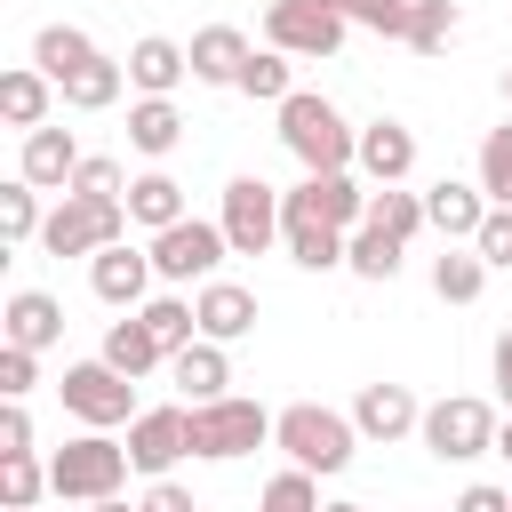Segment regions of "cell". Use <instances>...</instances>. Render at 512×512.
Masks as SVG:
<instances>
[{
  "instance_id": "1",
  "label": "cell",
  "mask_w": 512,
  "mask_h": 512,
  "mask_svg": "<svg viewBox=\"0 0 512 512\" xmlns=\"http://www.w3.org/2000/svg\"><path fill=\"white\" fill-rule=\"evenodd\" d=\"M280 144L304 160V176H328V168H352L360 160V128H344V112L312 88H296L280 104Z\"/></svg>"
},
{
  "instance_id": "2",
  "label": "cell",
  "mask_w": 512,
  "mask_h": 512,
  "mask_svg": "<svg viewBox=\"0 0 512 512\" xmlns=\"http://www.w3.org/2000/svg\"><path fill=\"white\" fill-rule=\"evenodd\" d=\"M272 440H280L288 464H304V472H344L352 448H360V424L336 416V408H320V400H296V408L272 416Z\"/></svg>"
},
{
  "instance_id": "3",
  "label": "cell",
  "mask_w": 512,
  "mask_h": 512,
  "mask_svg": "<svg viewBox=\"0 0 512 512\" xmlns=\"http://www.w3.org/2000/svg\"><path fill=\"white\" fill-rule=\"evenodd\" d=\"M128 472H136V456H128L120 440L80 432V440H64V448L48 456V496H64V504H96V496H120Z\"/></svg>"
},
{
  "instance_id": "4",
  "label": "cell",
  "mask_w": 512,
  "mask_h": 512,
  "mask_svg": "<svg viewBox=\"0 0 512 512\" xmlns=\"http://www.w3.org/2000/svg\"><path fill=\"white\" fill-rule=\"evenodd\" d=\"M112 240H128V200H80V192H64L48 208V224H40L48 256H96Z\"/></svg>"
},
{
  "instance_id": "5",
  "label": "cell",
  "mask_w": 512,
  "mask_h": 512,
  "mask_svg": "<svg viewBox=\"0 0 512 512\" xmlns=\"http://www.w3.org/2000/svg\"><path fill=\"white\" fill-rule=\"evenodd\" d=\"M64 408L88 424V432H112V424H136L144 408H136V376H120L112 360H80V368H64Z\"/></svg>"
},
{
  "instance_id": "6",
  "label": "cell",
  "mask_w": 512,
  "mask_h": 512,
  "mask_svg": "<svg viewBox=\"0 0 512 512\" xmlns=\"http://www.w3.org/2000/svg\"><path fill=\"white\" fill-rule=\"evenodd\" d=\"M416 432H424V448H432L440 464H472V456L496 448V408L472 400V392H456V400H432Z\"/></svg>"
},
{
  "instance_id": "7",
  "label": "cell",
  "mask_w": 512,
  "mask_h": 512,
  "mask_svg": "<svg viewBox=\"0 0 512 512\" xmlns=\"http://www.w3.org/2000/svg\"><path fill=\"white\" fill-rule=\"evenodd\" d=\"M272 440V416L256 408V400H192V456H248V448H264Z\"/></svg>"
},
{
  "instance_id": "8",
  "label": "cell",
  "mask_w": 512,
  "mask_h": 512,
  "mask_svg": "<svg viewBox=\"0 0 512 512\" xmlns=\"http://www.w3.org/2000/svg\"><path fill=\"white\" fill-rule=\"evenodd\" d=\"M224 240H232V256H264L272 240H280V192L264 184V176H232L224 184Z\"/></svg>"
},
{
  "instance_id": "9",
  "label": "cell",
  "mask_w": 512,
  "mask_h": 512,
  "mask_svg": "<svg viewBox=\"0 0 512 512\" xmlns=\"http://www.w3.org/2000/svg\"><path fill=\"white\" fill-rule=\"evenodd\" d=\"M224 256H232L224 224H200V216H184V224L152 232V272H160V280H216V264H224Z\"/></svg>"
},
{
  "instance_id": "10",
  "label": "cell",
  "mask_w": 512,
  "mask_h": 512,
  "mask_svg": "<svg viewBox=\"0 0 512 512\" xmlns=\"http://www.w3.org/2000/svg\"><path fill=\"white\" fill-rule=\"evenodd\" d=\"M344 24L352 16H336L328 0H272L264 8V40L288 48V56H336L344 48Z\"/></svg>"
},
{
  "instance_id": "11",
  "label": "cell",
  "mask_w": 512,
  "mask_h": 512,
  "mask_svg": "<svg viewBox=\"0 0 512 512\" xmlns=\"http://www.w3.org/2000/svg\"><path fill=\"white\" fill-rule=\"evenodd\" d=\"M280 240H288V256H296L304 272H336L352 232H344V224H328L304 192H280Z\"/></svg>"
},
{
  "instance_id": "12",
  "label": "cell",
  "mask_w": 512,
  "mask_h": 512,
  "mask_svg": "<svg viewBox=\"0 0 512 512\" xmlns=\"http://www.w3.org/2000/svg\"><path fill=\"white\" fill-rule=\"evenodd\" d=\"M160 272H152V248H128V240H112V248H96L88 256V288L112 304V312H128V304H144V288H152Z\"/></svg>"
},
{
  "instance_id": "13",
  "label": "cell",
  "mask_w": 512,
  "mask_h": 512,
  "mask_svg": "<svg viewBox=\"0 0 512 512\" xmlns=\"http://www.w3.org/2000/svg\"><path fill=\"white\" fill-rule=\"evenodd\" d=\"M128 456H136V472L160 480L176 456H192V408H144L128 424Z\"/></svg>"
},
{
  "instance_id": "14",
  "label": "cell",
  "mask_w": 512,
  "mask_h": 512,
  "mask_svg": "<svg viewBox=\"0 0 512 512\" xmlns=\"http://www.w3.org/2000/svg\"><path fill=\"white\" fill-rule=\"evenodd\" d=\"M80 160H88V152L72 144V128H24V160H16V176L40 184V192H56V184H72Z\"/></svg>"
},
{
  "instance_id": "15",
  "label": "cell",
  "mask_w": 512,
  "mask_h": 512,
  "mask_svg": "<svg viewBox=\"0 0 512 512\" xmlns=\"http://www.w3.org/2000/svg\"><path fill=\"white\" fill-rule=\"evenodd\" d=\"M488 208H496V200H488L480 184H448V176H440V184L424 192V224H432L440 240H472V232L488 224Z\"/></svg>"
},
{
  "instance_id": "16",
  "label": "cell",
  "mask_w": 512,
  "mask_h": 512,
  "mask_svg": "<svg viewBox=\"0 0 512 512\" xmlns=\"http://www.w3.org/2000/svg\"><path fill=\"white\" fill-rule=\"evenodd\" d=\"M192 312H200V336H216V344H240V336L256 328V296H248L240 280H200Z\"/></svg>"
},
{
  "instance_id": "17",
  "label": "cell",
  "mask_w": 512,
  "mask_h": 512,
  "mask_svg": "<svg viewBox=\"0 0 512 512\" xmlns=\"http://www.w3.org/2000/svg\"><path fill=\"white\" fill-rule=\"evenodd\" d=\"M352 424H360L368 440H400V432H416V424H424V408H416V392H408V384H360Z\"/></svg>"
},
{
  "instance_id": "18",
  "label": "cell",
  "mask_w": 512,
  "mask_h": 512,
  "mask_svg": "<svg viewBox=\"0 0 512 512\" xmlns=\"http://www.w3.org/2000/svg\"><path fill=\"white\" fill-rule=\"evenodd\" d=\"M368 184H400L408 168H416V136L400 128V120H368L360 128V160H352Z\"/></svg>"
},
{
  "instance_id": "19",
  "label": "cell",
  "mask_w": 512,
  "mask_h": 512,
  "mask_svg": "<svg viewBox=\"0 0 512 512\" xmlns=\"http://www.w3.org/2000/svg\"><path fill=\"white\" fill-rule=\"evenodd\" d=\"M0 328H8V344L48 352V344L64 336V304H56L48 288H16V296H8V312H0Z\"/></svg>"
},
{
  "instance_id": "20",
  "label": "cell",
  "mask_w": 512,
  "mask_h": 512,
  "mask_svg": "<svg viewBox=\"0 0 512 512\" xmlns=\"http://www.w3.org/2000/svg\"><path fill=\"white\" fill-rule=\"evenodd\" d=\"M168 376H176V392H184V400H224L232 360H224V344H216V336H192L184 352H168Z\"/></svg>"
},
{
  "instance_id": "21",
  "label": "cell",
  "mask_w": 512,
  "mask_h": 512,
  "mask_svg": "<svg viewBox=\"0 0 512 512\" xmlns=\"http://www.w3.org/2000/svg\"><path fill=\"white\" fill-rule=\"evenodd\" d=\"M248 56H256V48H248L232 24H208V32H192V80H208V88H240Z\"/></svg>"
},
{
  "instance_id": "22",
  "label": "cell",
  "mask_w": 512,
  "mask_h": 512,
  "mask_svg": "<svg viewBox=\"0 0 512 512\" xmlns=\"http://www.w3.org/2000/svg\"><path fill=\"white\" fill-rule=\"evenodd\" d=\"M184 72H192V48H176V40H160V32H144V40L128 48V80H136L144 96H168Z\"/></svg>"
},
{
  "instance_id": "23",
  "label": "cell",
  "mask_w": 512,
  "mask_h": 512,
  "mask_svg": "<svg viewBox=\"0 0 512 512\" xmlns=\"http://www.w3.org/2000/svg\"><path fill=\"white\" fill-rule=\"evenodd\" d=\"M128 224H144V232H168V224H184V184H176L168 168H152V176H128Z\"/></svg>"
},
{
  "instance_id": "24",
  "label": "cell",
  "mask_w": 512,
  "mask_h": 512,
  "mask_svg": "<svg viewBox=\"0 0 512 512\" xmlns=\"http://www.w3.org/2000/svg\"><path fill=\"white\" fill-rule=\"evenodd\" d=\"M296 192H304V200H312V208H320L328 224H344V232H360V224H368V192H360V176H352V168H328V176H304Z\"/></svg>"
},
{
  "instance_id": "25",
  "label": "cell",
  "mask_w": 512,
  "mask_h": 512,
  "mask_svg": "<svg viewBox=\"0 0 512 512\" xmlns=\"http://www.w3.org/2000/svg\"><path fill=\"white\" fill-rule=\"evenodd\" d=\"M96 56H104V48H96V40L80 32V24H40V40H32V64H40V72H48L56 88H64V80H72L80 64H96Z\"/></svg>"
},
{
  "instance_id": "26",
  "label": "cell",
  "mask_w": 512,
  "mask_h": 512,
  "mask_svg": "<svg viewBox=\"0 0 512 512\" xmlns=\"http://www.w3.org/2000/svg\"><path fill=\"white\" fill-rule=\"evenodd\" d=\"M48 72L40 64H16V72H0V120L8 128H48Z\"/></svg>"
},
{
  "instance_id": "27",
  "label": "cell",
  "mask_w": 512,
  "mask_h": 512,
  "mask_svg": "<svg viewBox=\"0 0 512 512\" xmlns=\"http://www.w3.org/2000/svg\"><path fill=\"white\" fill-rule=\"evenodd\" d=\"M104 360H112L120 376H152V368H168V344H160V336L144 328V312H136V320H112V328H104Z\"/></svg>"
},
{
  "instance_id": "28",
  "label": "cell",
  "mask_w": 512,
  "mask_h": 512,
  "mask_svg": "<svg viewBox=\"0 0 512 512\" xmlns=\"http://www.w3.org/2000/svg\"><path fill=\"white\" fill-rule=\"evenodd\" d=\"M176 136H184V112H176L168 96H136V104H128V144H136L144 160L176 152Z\"/></svg>"
},
{
  "instance_id": "29",
  "label": "cell",
  "mask_w": 512,
  "mask_h": 512,
  "mask_svg": "<svg viewBox=\"0 0 512 512\" xmlns=\"http://www.w3.org/2000/svg\"><path fill=\"white\" fill-rule=\"evenodd\" d=\"M480 288H488V256H480L472 240H448V256L432 264V296H440V304H472Z\"/></svg>"
},
{
  "instance_id": "30",
  "label": "cell",
  "mask_w": 512,
  "mask_h": 512,
  "mask_svg": "<svg viewBox=\"0 0 512 512\" xmlns=\"http://www.w3.org/2000/svg\"><path fill=\"white\" fill-rule=\"evenodd\" d=\"M400 248H408V240H392L384 224H360V232L344 240V272H360V280H392V272H400Z\"/></svg>"
},
{
  "instance_id": "31",
  "label": "cell",
  "mask_w": 512,
  "mask_h": 512,
  "mask_svg": "<svg viewBox=\"0 0 512 512\" xmlns=\"http://www.w3.org/2000/svg\"><path fill=\"white\" fill-rule=\"evenodd\" d=\"M120 80H128V72H120L112 56H96V64H80V72L64 80V104H72V112H104V104H120Z\"/></svg>"
},
{
  "instance_id": "32",
  "label": "cell",
  "mask_w": 512,
  "mask_h": 512,
  "mask_svg": "<svg viewBox=\"0 0 512 512\" xmlns=\"http://www.w3.org/2000/svg\"><path fill=\"white\" fill-rule=\"evenodd\" d=\"M40 224H48V216H40V184H24V176L0 184V240L24 248V240H40Z\"/></svg>"
},
{
  "instance_id": "33",
  "label": "cell",
  "mask_w": 512,
  "mask_h": 512,
  "mask_svg": "<svg viewBox=\"0 0 512 512\" xmlns=\"http://www.w3.org/2000/svg\"><path fill=\"white\" fill-rule=\"evenodd\" d=\"M368 224H384L392 240H416V232H424V192L376 184V192H368Z\"/></svg>"
},
{
  "instance_id": "34",
  "label": "cell",
  "mask_w": 512,
  "mask_h": 512,
  "mask_svg": "<svg viewBox=\"0 0 512 512\" xmlns=\"http://www.w3.org/2000/svg\"><path fill=\"white\" fill-rule=\"evenodd\" d=\"M288 64H296L288 48H256V56H248V72H240V96H264V104H288V96H296V88H288Z\"/></svg>"
},
{
  "instance_id": "35",
  "label": "cell",
  "mask_w": 512,
  "mask_h": 512,
  "mask_svg": "<svg viewBox=\"0 0 512 512\" xmlns=\"http://www.w3.org/2000/svg\"><path fill=\"white\" fill-rule=\"evenodd\" d=\"M448 40H456V0H416L408 8V48L416 56H440Z\"/></svg>"
},
{
  "instance_id": "36",
  "label": "cell",
  "mask_w": 512,
  "mask_h": 512,
  "mask_svg": "<svg viewBox=\"0 0 512 512\" xmlns=\"http://www.w3.org/2000/svg\"><path fill=\"white\" fill-rule=\"evenodd\" d=\"M480 192H488L496 208H512V120L480 136Z\"/></svg>"
},
{
  "instance_id": "37",
  "label": "cell",
  "mask_w": 512,
  "mask_h": 512,
  "mask_svg": "<svg viewBox=\"0 0 512 512\" xmlns=\"http://www.w3.org/2000/svg\"><path fill=\"white\" fill-rule=\"evenodd\" d=\"M144 328H152L168 352H184V344L200 336V312H192L184 296H152V304H144Z\"/></svg>"
},
{
  "instance_id": "38",
  "label": "cell",
  "mask_w": 512,
  "mask_h": 512,
  "mask_svg": "<svg viewBox=\"0 0 512 512\" xmlns=\"http://www.w3.org/2000/svg\"><path fill=\"white\" fill-rule=\"evenodd\" d=\"M40 488H48V464L40 456H0V504L8 512H32Z\"/></svg>"
},
{
  "instance_id": "39",
  "label": "cell",
  "mask_w": 512,
  "mask_h": 512,
  "mask_svg": "<svg viewBox=\"0 0 512 512\" xmlns=\"http://www.w3.org/2000/svg\"><path fill=\"white\" fill-rule=\"evenodd\" d=\"M256 512H320V488H312V472H304V464L272 472V480H264V496H256Z\"/></svg>"
},
{
  "instance_id": "40",
  "label": "cell",
  "mask_w": 512,
  "mask_h": 512,
  "mask_svg": "<svg viewBox=\"0 0 512 512\" xmlns=\"http://www.w3.org/2000/svg\"><path fill=\"white\" fill-rule=\"evenodd\" d=\"M64 192H80V200H128V176H120V160L88 152V160L72 168V184H64Z\"/></svg>"
},
{
  "instance_id": "41",
  "label": "cell",
  "mask_w": 512,
  "mask_h": 512,
  "mask_svg": "<svg viewBox=\"0 0 512 512\" xmlns=\"http://www.w3.org/2000/svg\"><path fill=\"white\" fill-rule=\"evenodd\" d=\"M40 384V352H24V344H0V392L8 400H24Z\"/></svg>"
},
{
  "instance_id": "42",
  "label": "cell",
  "mask_w": 512,
  "mask_h": 512,
  "mask_svg": "<svg viewBox=\"0 0 512 512\" xmlns=\"http://www.w3.org/2000/svg\"><path fill=\"white\" fill-rule=\"evenodd\" d=\"M472 248H480L488 264H512V208H488V224L472 232Z\"/></svg>"
},
{
  "instance_id": "43",
  "label": "cell",
  "mask_w": 512,
  "mask_h": 512,
  "mask_svg": "<svg viewBox=\"0 0 512 512\" xmlns=\"http://www.w3.org/2000/svg\"><path fill=\"white\" fill-rule=\"evenodd\" d=\"M0 456H32V416H24V400L0 408Z\"/></svg>"
},
{
  "instance_id": "44",
  "label": "cell",
  "mask_w": 512,
  "mask_h": 512,
  "mask_svg": "<svg viewBox=\"0 0 512 512\" xmlns=\"http://www.w3.org/2000/svg\"><path fill=\"white\" fill-rule=\"evenodd\" d=\"M136 512H200V504H192V488H176V480H152Z\"/></svg>"
},
{
  "instance_id": "45",
  "label": "cell",
  "mask_w": 512,
  "mask_h": 512,
  "mask_svg": "<svg viewBox=\"0 0 512 512\" xmlns=\"http://www.w3.org/2000/svg\"><path fill=\"white\" fill-rule=\"evenodd\" d=\"M456 512H512V488H496V480H472V488L456 496Z\"/></svg>"
},
{
  "instance_id": "46",
  "label": "cell",
  "mask_w": 512,
  "mask_h": 512,
  "mask_svg": "<svg viewBox=\"0 0 512 512\" xmlns=\"http://www.w3.org/2000/svg\"><path fill=\"white\" fill-rule=\"evenodd\" d=\"M496 392H504V408H512V328L496 336Z\"/></svg>"
},
{
  "instance_id": "47",
  "label": "cell",
  "mask_w": 512,
  "mask_h": 512,
  "mask_svg": "<svg viewBox=\"0 0 512 512\" xmlns=\"http://www.w3.org/2000/svg\"><path fill=\"white\" fill-rule=\"evenodd\" d=\"M496 456H504V464H512V424H496Z\"/></svg>"
},
{
  "instance_id": "48",
  "label": "cell",
  "mask_w": 512,
  "mask_h": 512,
  "mask_svg": "<svg viewBox=\"0 0 512 512\" xmlns=\"http://www.w3.org/2000/svg\"><path fill=\"white\" fill-rule=\"evenodd\" d=\"M88 512H128V504H120V496H96V504H88Z\"/></svg>"
},
{
  "instance_id": "49",
  "label": "cell",
  "mask_w": 512,
  "mask_h": 512,
  "mask_svg": "<svg viewBox=\"0 0 512 512\" xmlns=\"http://www.w3.org/2000/svg\"><path fill=\"white\" fill-rule=\"evenodd\" d=\"M320 512H368V504H320Z\"/></svg>"
},
{
  "instance_id": "50",
  "label": "cell",
  "mask_w": 512,
  "mask_h": 512,
  "mask_svg": "<svg viewBox=\"0 0 512 512\" xmlns=\"http://www.w3.org/2000/svg\"><path fill=\"white\" fill-rule=\"evenodd\" d=\"M504 104H512V64H504Z\"/></svg>"
}]
</instances>
